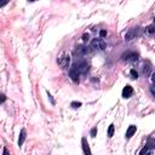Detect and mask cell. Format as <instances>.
<instances>
[{"label":"cell","instance_id":"cell-1","mask_svg":"<svg viewBox=\"0 0 155 155\" xmlns=\"http://www.w3.org/2000/svg\"><path fill=\"white\" fill-rule=\"evenodd\" d=\"M71 67H73L80 75H81V74H86V73L88 71V68H90L88 63H87L86 61H84V59H80V61L74 62V64H73Z\"/></svg>","mask_w":155,"mask_h":155},{"label":"cell","instance_id":"cell-2","mask_svg":"<svg viewBox=\"0 0 155 155\" xmlns=\"http://www.w3.org/2000/svg\"><path fill=\"white\" fill-rule=\"evenodd\" d=\"M105 47H107V44H105V41H104L102 38H98V39H93V40L91 41V48H92V50L103 51Z\"/></svg>","mask_w":155,"mask_h":155},{"label":"cell","instance_id":"cell-3","mask_svg":"<svg viewBox=\"0 0 155 155\" xmlns=\"http://www.w3.org/2000/svg\"><path fill=\"white\" fill-rule=\"evenodd\" d=\"M138 57H139V54H138L137 52L127 51V52L122 53L121 59H122L124 62H136V61H138Z\"/></svg>","mask_w":155,"mask_h":155},{"label":"cell","instance_id":"cell-4","mask_svg":"<svg viewBox=\"0 0 155 155\" xmlns=\"http://www.w3.org/2000/svg\"><path fill=\"white\" fill-rule=\"evenodd\" d=\"M139 34V28L137 27V28H132V29H130L126 34H125V40L126 41H131V40H133V39H136V36Z\"/></svg>","mask_w":155,"mask_h":155},{"label":"cell","instance_id":"cell-5","mask_svg":"<svg viewBox=\"0 0 155 155\" xmlns=\"http://www.w3.org/2000/svg\"><path fill=\"white\" fill-rule=\"evenodd\" d=\"M88 52H90V50H88L86 46H82V45L76 46L75 50H74V54H75L76 57H82V56L87 54Z\"/></svg>","mask_w":155,"mask_h":155},{"label":"cell","instance_id":"cell-6","mask_svg":"<svg viewBox=\"0 0 155 155\" xmlns=\"http://www.w3.org/2000/svg\"><path fill=\"white\" fill-rule=\"evenodd\" d=\"M69 62H70V57H69L68 54H64L63 57H61V58L57 59V63H58V64L61 65V68H63V69L68 68Z\"/></svg>","mask_w":155,"mask_h":155},{"label":"cell","instance_id":"cell-7","mask_svg":"<svg viewBox=\"0 0 155 155\" xmlns=\"http://www.w3.org/2000/svg\"><path fill=\"white\" fill-rule=\"evenodd\" d=\"M81 147H82L84 155H92L91 149H90V145H88V142H87V139L85 137H82V139H81Z\"/></svg>","mask_w":155,"mask_h":155},{"label":"cell","instance_id":"cell-8","mask_svg":"<svg viewBox=\"0 0 155 155\" xmlns=\"http://www.w3.org/2000/svg\"><path fill=\"white\" fill-rule=\"evenodd\" d=\"M132 93H133V88H132V86H130V85H126L124 88H122V97L124 98H130L131 96H132Z\"/></svg>","mask_w":155,"mask_h":155},{"label":"cell","instance_id":"cell-9","mask_svg":"<svg viewBox=\"0 0 155 155\" xmlns=\"http://www.w3.org/2000/svg\"><path fill=\"white\" fill-rule=\"evenodd\" d=\"M136 131H137V126H134V125H130L128 128L126 130V134H125V137H126L127 139H130V138L136 133Z\"/></svg>","mask_w":155,"mask_h":155},{"label":"cell","instance_id":"cell-10","mask_svg":"<svg viewBox=\"0 0 155 155\" xmlns=\"http://www.w3.org/2000/svg\"><path fill=\"white\" fill-rule=\"evenodd\" d=\"M69 76L71 78V80H73L74 82H79V76H80V74H79L73 67L69 69Z\"/></svg>","mask_w":155,"mask_h":155},{"label":"cell","instance_id":"cell-11","mask_svg":"<svg viewBox=\"0 0 155 155\" xmlns=\"http://www.w3.org/2000/svg\"><path fill=\"white\" fill-rule=\"evenodd\" d=\"M147 148L150 149V150H155V138L153 137H149L148 140H147Z\"/></svg>","mask_w":155,"mask_h":155},{"label":"cell","instance_id":"cell-12","mask_svg":"<svg viewBox=\"0 0 155 155\" xmlns=\"http://www.w3.org/2000/svg\"><path fill=\"white\" fill-rule=\"evenodd\" d=\"M25 130L24 128H22L21 130V132H19V138H18V145L21 147L23 143H24V140H25Z\"/></svg>","mask_w":155,"mask_h":155},{"label":"cell","instance_id":"cell-13","mask_svg":"<svg viewBox=\"0 0 155 155\" xmlns=\"http://www.w3.org/2000/svg\"><path fill=\"white\" fill-rule=\"evenodd\" d=\"M150 67H151V65H150L149 62H145V63H144V65H143V74H144V75H148V74H149Z\"/></svg>","mask_w":155,"mask_h":155},{"label":"cell","instance_id":"cell-14","mask_svg":"<svg viewBox=\"0 0 155 155\" xmlns=\"http://www.w3.org/2000/svg\"><path fill=\"white\" fill-rule=\"evenodd\" d=\"M145 31L148 34H154L155 33V24H149L147 28H145Z\"/></svg>","mask_w":155,"mask_h":155},{"label":"cell","instance_id":"cell-15","mask_svg":"<svg viewBox=\"0 0 155 155\" xmlns=\"http://www.w3.org/2000/svg\"><path fill=\"white\" fill-rule=\"evenodd\" d=\"M114 136V124H110L108 127V137L111 138Z\"/></svg>","mask_w":155,"mask_h":155},{"label":"cell","instance_id":"cell-16","mask_svg":"<svg viewBox=\"0 0 155 155\" xmlns=\"http://www.w3.org/2000/svg\"><path fill=\"white\" fill-rule=\"evenodd\" d=\"M130 74H131V76H132V79H137L138 78V73L134 70V69H131V71H130Z\"/></svg>","mask_w":155,"mask_h":155},{"label":"cell","instance_id":"cell-17","mask_svg":"<svg viewBox=\"0 0 155 155\" xmlns=\"http://www.w3.org/2000/svg\"><path fill=\"white\" fill-rule=\"evenodd\" d=\"M74 109H76V108H79V107H81V102H71V104H70Z\"/></svg>","mask_w":155,"mask_h":155},{"label":"cell","instance_id":"cell-18","mask_svg":"<svg viewBox=\"0 0 155 155\" xmlns=\"http://www.w3.org/2000/svg\"><path fill=\"white\" fill-rule=\"evenodd\" d=\"M96 134H97V127H93L92 130H91V137H96Z\"/></svg>","mask_w":155,"mask_h":155},{"label":"cell","instance_id":"cell-19","mask_svg":"<svg viewBox=\"0 0 155 155\" xmlns=\"http://www.w3.org/2000/svg\"><path fill=\"white\" fill-rule=\"evenodd\" d=\"M88 38H90V35H88L87 33H85V34L82 35V40H84V41H87V40H88Z\"/></svg>","mask_w":155,"mask_h":155},{"label":"cell","instance_id":"cell-20","mask_svg":"<svg viewBox=\"0 0 155 155\" xmlns=\"http://www.w3.org/2000/svg\"><path fill=\"white\" fill-rule=\"evenodd\" d=\"M99 35H101V38H104L107 35V30H101L99 31Z\"/></svg>","mask_w":155,"mask_h":155},{"label":"cell","instance_id":"cell-21","mask_svg":"<svg viewBox=\"0 0 155 155\" xmlns=\"http://www.w3.org/2000/svg\"><path fill=\"white\" fill-rule=\"evenodd\" d=\"M150 92H151V94H153L154 98H155V86H151V87H150Z\"/></svg>","mask_w":155,"mask_h":155},{"label":"cell","instance_id":"cell-22","mask_svg":"<svg viewBox=\"0 0 155 155\" xmlns=\"http://www.w3.org/2000/svg\"><path fill=\"white\" fill-rule=\"evenodd\" d=\"M2 155H10V153H8L7 148H4V153H2Z\"/></svg>","mask_w":155,"mask_h":155},{"label":"cell","instance_id":"cell-23","mask_svg":"<svg viewBox=\"0 0 155 155\" xmlns=\"http://www.w3.org/2000/svg\"><path fill=\"white\" fill-rule=\"evenodd\" d=\"M5 99H6V96L2 93V94H1V103H4V102H5Z\"/></svg>","mask_w":155,"mask_h":155},{"label":"cell","instance_id":"cell-24","mask_svg":"<svg viewBox=\"0 0 155 155\" xmlns=\"http://www.w3.org/2000/svg\"><path fill=\"white\" fill-rule=\"evenodd\" d=\"M151 81L155 84V73H153V74H151Z\"/></svg>","mask_w":155,"mask_h":155},{"label":"cell","instance_id":"cell-25","mask_svg":"<svg viewBox=\"0 0 155 155\" xmlns=\"http://www.w3.org/2000/svg\"><path fill=\"white\" fill-rule=\"evenodd\" d=\"M145 155H150V153H147V154H145Z\"/></svg>","mask_w":155,"mask_h":155},{"label":"cell","instance_id":"cell-26","mask_svg":"<svg viewBox=\"0 0 155 155\" xmlns=\"http://www.w3.org/2000/svg\"><path fill=\"white\" fill-rule=\"evenodd\" d=\"M154 24H155V18H154Z\"/></svg>","mask_w":155,"mask_h":155}]
</instances>
